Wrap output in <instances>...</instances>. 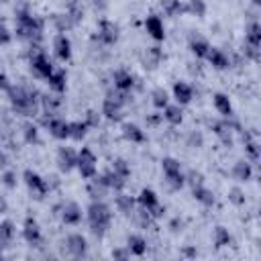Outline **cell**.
Returning a JSON list of instances; mask_svg holds the SVG:
<instances>
[{"instance_id": "ee69618b", "label": "cell", "mask_w": 261, "mask_h": 261, "mask_svg": "<svg viewBox=\"0 0 261 261\" xmlns=\"http://www.w3.org/2000/svg\"><path fill=\"white\" fill-rule=\"evenodd\" d=\"M226 196H228V202L234 204V206H245V202H247V196H245V192H243L239 186L230 188Z\"/></svg>"}, {"instance_id": "ac0fdd59", "label": "cell", "mask_w": 261, "mask_h": 261, "mask_svg": "<svg viewBox=\"0 0 261 261\" xmlns=\"http://www.w3.org/2000/svg\"><path fill=\"white\" fill-rule=\"evenodd\" d=\"M114 208H116L122 216L130 218V216L135 214V210H137V200H135L133 196L124 194V192H116V196H114Z\"/></svg>"}, {"instance_id": "6da1fadb", "label": "cell", "mask_w": 261, "mask_h": 261, "mask_svg": "<svg viewBox=\"0 0 261 261\" xmlns=\"http://www.w3.org/2000/svg\"><path fill=\"white\" fill-rule=\"evenodd\" d=\"M6 94H8L12 110L18 116H24V118L37 116V112L41 108V94L35 88H29V86H22V84H16V86L12 84Z\"/></svg>"}, {"instance_id": "d4e9b609", "label": "cell", "mask_w": 261, "mask_h": 261, "mask_svg": "<svg viewBox=\"0 0 261 261\" xmlns=\"http://www.w3.org/2000/svg\"><path fill=\"white\" fill-rule=\"evenodd\" d=\"M98 177L104 181V186H106L108 190H114V192H122V190H124V186H126V177L118 175L112 167H110V169H106L104 173H100Z\"/></svg>"}, {"instance_id": "91938a15", "label": "cell", "mask_w": 261, "mask_h": 261, "mask_svg": "<svg viewBox=\"0 0 261 261\" xmlns=\"http://www.w3.org/2000/svg\"><path fill=\"white\" fill-rule=\"evenodd\" d=\"M159 118H161V116H149V118H147V122H149V124H157V122H159Z\"/></svg>"}, {"instance_id": "60d3db41", "label": "cell", "mask_w": 261, "mask_h": 261, "mask_svg": "<svg viewBox=\"0 0 261 261\" xmlns=\"http://www.w3.org/2000/svg\"><path fill=\"white\" fill-rule=\"evenodd\" d=\"M86 135H88V124L84 120L69 122V139L71 141H82V139H86Z\"/></svg>"}, {"instance_id": "277c9868", "label": "cell", "mask_w": 261, "mask_h": 261, "mask_svg": "<svg viewBox=\"0 0 261 261\" xmlns=\"http://www.w3.org/2000/svg\"><path fill=\"white\" fill-rule=\"evenodd\" d=\"M130 102V92H122V90H110L106 94V98L102 100V110L100 114L110 120V122H118L122 118V110L124 106Z\"/></svg>"}, {"instance_id": "db71d44e", "label": "cell", "mask_w": 261, "mask_h": 261, "mask_svg": "<svg viewBox=\"0 0 261 261\" xmlns=\"http://www.w3.org/2000/svg\"><path fill=\"white\" fill-rule=\"evenodd\" d=\"M10 86H12V82L8 80V75L6 73H0V92H8Z\"/></svg>"}, {"instance_id": "3957f363", "label": "cell", "mask_w": 261, "mask_h": 261, "mask_svg": "<svg viewBox=\"0 0 261 261\" xmlns=\"http://www.w3.org/2000/svg\"><path fill=\"white\" fill-rule=\"evenodd\" d=\"M86 218H88L90 232L96 239H102L112 224V208L104 200H92L90 206L86 208Z\"/></svg>"}, {"instance_id": "ffe728a7", "label": "cell", "mask_w": 261, "mask_h": 261, "mask_svg": "<svg viewBox=\"0 0 261 261\" xmlns=\"http://www.w3.org/2000/svg\"><path fill=\"white\" fill-rule=\"evenodd\" d=\"M230 173L239 184H247V181L253 179V165H251L249 159H239V161H234Z\"/></svg>"}, {"instance_id": "5bb4252c", "label": "cell", "mask_w": 261, "mask_h": 261, "mask_svg": "<svg viewBox=\"0 0 261 261\" xmlns=\"http://www.w3.org/2000/svg\"><path fill=\"white\" fill-rule=\"evenodd\" d=\"M55 163H57V169L61 173H69L71 169H75L77 151H73L71 147H59L57 149V155H55Z\"/></svg>"}, {"instance_id": "e575fe53", "label": "cell", "mask_w": 261, "mask_h": 261, "mask_svg": "<svg viewBox=\"0 0 261 261\" xmlns=\"http://www.w3.org/2000/svg\"><path fill=\"white\" fill-rule=\"evenodd\" d=\"M163 59V51L159 47H147L143 53V65L147 69H155Z\"/></svg>"}, {"instance_id": "d590c367", "label": "cell", "mask_w": 261, "mask_h": 261, "mask_svg": "<svg viewBox=\"0 0 261 261\" xmlns=\"http://www.w3.org/2000/svg\"><path fill=\"white\" fill-rule=\"evenodd\" d=\"M59 106H61V94H41V108H43V112H47V114H57V110H59Z\"/></svg>"}, {"instance_id": "681fc988", "label": "cell", "mask_w": 261, "mask_h": 261, "mask_svg": "<svg viewBox=\"0 0 261 261\" xmlns=\"http://www.w3.org/2000/svg\"><path fill=\"white\" fill-rule=\"evenodd\" d=\"M2 184L6 186V188H16V173L12 171V169H4L2 171Z\"/></svg>"}, {"instance_id": "6125c7cd", "label": "cell", "mask_w": 261, "mask_h": 261, "mask_svg": "<svg viewBox=\"0 0 261 261\" xmlns=\"http://www.w3.org/2000/svg\"><path fill=\"white\" fill-rule=\"evenodd\" d=\"M251 4L253 6H261V0H251Z\"/></svg>"}, {"instance_id": "30bf717a", "label": "cell", "mask_w": 261, "mask_h": 261, "mask_svg": "<svg viewBox=\"0 0 261 261\" xmlns=\"http://www.w3.org/2000/svg\"><path fill=\"white\" fill-rule=\"evenodd\" d=\"M43 126L49 130V135L57 141H65L69 139V122L57 114H47L43 116Z\"/></svg>"}, {"instance_id": "7402d4cb", "label": "cell", "mask_w": 261, "mask_h": 261, "mask_svg": "<svg viewBox=\"0 0 261 261\" xmlns=\"http://www.w3.org/2000/svg\"><path fill=\"white\" fill-rule=\"evenodd\" d=\"M112 84H114L116 90L130 92L135 88V75L128 69H114L112 71Z\"/></svg>"}, {"instance_id": "484cf974", "label": "cell", "mask_w": 261, "mask_h": 261, "mask_svg": "<svg viewBox=\"0 0 261 261\" xmlns=\"http://www.w3.org/2000/svg\"><path fill=\"white\" fill-rule=\"evenodd\" d=\"M188 47H190V51H192L198 59H204V57H206V53H208V49H210V43H208L202 35L192 33V35L188 37Z\"/></svg>"}, {"instance_id": "1f68e13d", "label": "cell", "mask_w": 261, "mask_h": 261, "mask_svg": "<svg viewBox=\"0 0 261 261\" xmlns=\"http://www.w3.org/2000/svg\"><path fill=\"white\" fill-rule=\"evenodd\" d=\"M161 118H163L165 122H169L171 126H177V124L184 122V110H181L179 104H167V106L163 108Z\"/></svg>"}, {"instance_id": "7dc6e473", "label": "cell", "mask_w": 261, "mask_h": 261, "mask_svg": "<svg viewBox=\"0 0 261 261\" xmlns=\"http://www.w3.org/2000/svg\"><path fill=\"white\" fill-rule=\"evenodd\" d=\"M84 122L88 124V128H98V126H100V122H102V114H100L98 110H88V112H86Z\"/></svg>"}, {"instance_id": "bcb514c9", "label": "cell", "mask_w": 261, "mask_h": 261, "mask_svg": "<svg viewBox=\"0 0 261 261\" xmlns=\"http://www.w3.org/2000/svg\"><path fill=\"white\" fill-rule=\"evenodd\" d=\"M186 145L190 149H200L204 145V135L200 130H190L188 137H186Z\"/></svg>"}, {"instance_id": "2e32d148", "label": "cell", "mask_w": 261, "mask_h": 261, "mask_svg": "<svg viewBox=\"0 0 261 261\" xmlns=\"http://www.w3.org/2000/svg\"><path fill=\"white\" fill-rule=\"evenodd\" d=\"M22 239L29 243V245H39L43 241V234H41V226L37 222V218L33 216H27L22 220Z\"/></svg>"}, {"instance_id": "8fae6325", "label": "cell", "mask_w": 261, "mask_h": 261, "mask_svg": "<svg viewBox=\"0 0 261 261\" xmlns=\"http://www.w3.org/2000/svg\"><path fill=\"white\" fill-rule=\"evenodd\" d=\"M118 37H120V29H118L116 22H112V20H108V18H102V20L98 22L96 39H98L102 45L112 47V45L118 41Z\"/></svg>"}, {"instance_id": "4fadbf2b", "label": "cell", "mask_w": 261, "mask_h": 261, "mask_svg": "<svg viewBox=\"0 0 261 261\" xmlns=\"http://www.w3.org/2000/svg\"><path fill=\"white\" fill-rule=\"evenodd\" d=\"M55 210H59L57 214L61 216V220L65 222V224H80L82 222V216H84V212H82V206L75 202V200H67V202H63L61 206H57Z\"/></svg>"}, {"instance_id": "6f0895ef", "label": "cell", "mask_w": 261, "mask_h": 261, "mask_svg": "<svg viewBox=\"0 0 261 261\" xmlns=\"http://www.w3.org/2000/svg\"><path fill=\"white\" fill-rule=\"evenodd\" d=\"M8 167V155L4 151H0V171H4Z\"/></svg>"}, {"instance_id": "816d5d0a", "label": "cell", "mask_w": 261, "mask_h": 261, "mask_svg": "<svg viewBox=\"0 0 261 261\" xmlns=\"http://www.w3.org/2000/svg\"><path fill=\"white\" fill-rule=\"evenodd\" d=\"M12 41V33H10V29L4 24V22H0V45H8Z\"/></svg>"}, {"instance_id": "f6af8a7d", "label": "cell", "mask_w": 261, "mask_h": 261, "mask_svg": "<svg viewBox=\"0 0 261 261\" xmlns=\"http://www.w3.org/2000/svg\"><path fill=\"white\" fill-rule=\"evenodd\" d=\"M118 175H122V177H130V165H128V161L126 159H122V157H118V159H114L112 161V165H110Z\"/></svg>"}, {"instance_id": "83f0119b", "label": "cell", "mask_w": 261, "mask_h": 261, "mask_svg": "<svg viewBox=\"0 0 261 261\" xmlns=\"http://www.w3.org/2000/svg\"><path fill=\"white\" fill-rule=\"evenodd\" d=\"M241 133V139H243V143H245V153H247V159L251 161V163H257L259 161V143H257V139L251 135V133H247V130H239Z\"/></svg>"}, {"instance_id": "b9f144b4", "label": "cell", "mask_w": 261, "mask_h": 261, "mask_svg": "<svg viewBox=\"0 0 261 261\" xmlns=\"http://www.w3.org/2000/svg\"><path fill=\"white\" fill-rule=\"evenodd\" d=\"M130 218H135V220H137V224H139L141 228H151V226L155 224V218L151 216V212H147V210H145V208H141V206L135 210V214H133Z\"/></svg>"}, {"instance_id": "d6986e66", "label": "cell", "mask_w": 261, "mask_h": 261, "mask_svg": "<svg viewBox=\"0 0 261 261\" xmlns=\"http://www.w3.org/2000/svg\"><path fill=\"white\" fill-rule=\"evenodd\" d=\"M120 133H122V139L128 141V143H135V145H143V143H147V135H145V130H143L139 124H135V122H124L122 128H120Z\"/></svg>"}, {"instance_id": "c3c4849f", "label": "cell", "mask_w": 261, "mask_h": 261, "mask_svg": "<svg viewBox=\"0 0 261 261\" xmlns=\"http://www.w3.org/2000/svg\"><path fill=\"white\" fill-rule=\"evenodd\" d=\"M243 53H245V57L247 59H251V61H259L261 59V49L259 47H251V45H243Z\"/></svg>"}, {"instance_id": "44dd1931", "label": "cell", "mask_w": 261, "mask_h": 261, "mask_svg": "<svg viewBox=\"0 0 261 261\" xmlns=\"http://www.w3.org/2000/svg\"><path fill=\"white\" fill-rule=\"evenodd\" d=\"M145 31L151 39L155 41H163L165 39V27H163V20L157 16V14H149L145 18Z\"/></svg>"}, {"instance_id": "7bdbcfd3", "label": "cell", "mask_w": 261, "mask_h": 261, "mask_svg": "<svg viewBox=\"0 0 261 261\" xmlns=\"http://www.w3.org/2000/svg\"><path fill=\"white\" fill-rule=\"evenodd\" d=\"M186 14L204 18V14H206V2L204 0H188L186 2Z\"/></svg>"}, {"instance_id": "8992f818", "label": "cell", "mask_w": 261, "mask_h": 261, "mask_svg": "<svg viewBox=\"0 0 261 261\" xmlns=\"http://www.w3.org/2000/svg\"><path fill=\"white\" fill-rule=\"evenodd\" d=\"M35 51H31V57H29V67H31V73L39 80H47L51 75V71L55 69L53 61L49 59V55L39 47V45H33Z\"/></svg>"}, {"instance_id": "94428289", "label": "cell", "mask_w": 261, "mask_h": 261, "mask_svg": "<svg viewBox=\"0 0 261 261\" xmlns=\"http://www.w3.org/2000/svg\"><path fill=\"white\" fill-rule=\"evenodd\" d=\"M80 4V0H65V6H75Z\"/></svg>"}, {"instance_id": "11a10c76", "label": "cell", "mask_w": 261, "mask_h": 261, "mask_svg": "<svg viewBox=\"0 0 261 261\" xmlns=\"http://www.w3.org/2000/svg\"><path fill=\"white\" fill-rule=\"evenodd\" d=\"M10 245H12V241H10V239H8V237H6V234L0 230V253H2L4 249H8Z\"/></svg>"}, {"instance_id": "7c38bea8", "label": "cell", "mask_w": 261, "mask_h": 261, "mask_svg": "<svg viewBox=\"0 0 261 261\" xmlns=\"http://www.w3.org/2000/svg\"><path fill=\"white\" fill-rule=\"evenodd\" d=\"M65 251L73 259H82L88 255V241L82 232H71L65 237Z\"/></svg>"}, {"instance_id": "f5cc1de1", "label": "cell", "mask_w": 261, "mask_h": 261, "mask_svg": "<svg viewBox=\"0 0 261 261\" xmlns=\"http://www.w3.org/2000/svg\"><path fill=\"white\" fill-rule=\"evenodd\" d=\"M130 257V253H128V249L124 247H118V249H112V259H120V261H124V259H128Z\"/></svg>"}, {"instance_id": "603a6c76", "label": "cell", "mask_w": 261, "mask_h": 261, "mask_svg": "<svg viewBox=\"0 0 261 261\" xmlns=\"http://www.w3.org/2000/svg\"><path fill=\"white\" fill-rule=\"evenodd\" d=\"M171 92H173V98H175V102L179 104V106H186V104H190L192 102V98H194V88L188 84V82H173V88H171Z\"/></svg>"}, {"instance_id": "4316f807", "label": "cell", "mask_w": 261, "mask_h": 261, "mask_svg": "<svg viewBox=\"0 0 261 261\" xmlns=\"http://www.w3.org/2000/svg\"><path fill=\"white\" fill-rule=\"evenodd\" d=\"M192 196L196 202H200L202 206L206 208H212L216 204V198H214V192L210 188H206L204 184H198V186H192Z\"/></svg>"}, {"instance_id": "e0dca14e", "label": "cell", "mask_w": 261, "mask_h": 261, "mask_svg": "<svg viewBox=\"0 0 261 261\" xmlns=\"http://www.w3.org/2000/svg\"><path fill=\"white\" fill-rule=\"evenodd\" d=\"M204 59H206L214 69H218V71H224V69L230 67V57H228L222 49H218V47H210Z\"/></svg>"}, {"instance_id": "ab89813d", "label": "cell", "mask_w": 261, "mask_h": 261, "mask_svg": "<svg viewBox=\"0 0 261 261\" xmlns=\"http://www.w3.org/2000/svg\"><path fill=\"white\" fill-rule=\"evenodd\" d=\"M22 139H24V143H29V145H39V143H41L39 126L33 124V122H24V124H22Z\"/></svg>"}, {"instance_id": "cb8c5ba5", "label": "cell", "mask_w": 261, "mask_h": 261, "mask_svg": "<svg viewBox=\"0 0 261 261\" xmlns=\"http://www.w3.org/2000/svg\"><path fill=\"white\" fill-rule=\"evenodd\" d=\"M212 104L216 108V112L222 116V118H232L234 116V110H232V102L226 94L222 92H214L212 94Z\"/></svg>"}, {"instance_id": "ba28073f", "label": "cell", "mask_w": 261, "mask_h": 261, "mask_svg": "<svg viewBox=\"0 0 261 261\" xmlns=\"http://www.w3.org/2000/svg\"><path fill=\"white\" fill-rule=\"evenodd\" d=\"M98 157L94 155V151L90 147H82L77 151V163H75V169L80 171V175L84 179H90L98 173Z\"/></svg>"}, {"instance_id": "7a4b0ae2", "label": "cell", "mask_w": 261, "mask_h": 261, "mask_svg": "<svg viewBox=\"0 0 261 261\" xmlns=\"http://www.w3.org/2000/svg\"><path fill=\"white\" fill-rule=\"evenodd\" d=\"M14 20H16V37L20 41H29L31 45H39L43 39V29H45V20L31 14V10L27 6L18 8L14 12Z\"/></svg>"}, {"instance_id": "9a60e30c", "label": "cell", "mask_w": 261, "mask_h": 261, "mask_svg": "<svg viewBox=\"0 0 261 261\" xmlns=\"http://www.w3.org/2000/svg\"><path fill=\"white\" fill-rule=\"evenodd\" d=\"M53 53L59 61H69L71 59V39L65 33H57L53 37Z\"/></svg>"}, {"instance_id": "680465c9", "label": "cell", "mask_w": 261, "mask_h": 261, "mask_svg": "<svg viewBox=\"0 0 261 261\" xmlns=\"http://www.w3.org/2000/svg\"><path fill=\"white\" fill-rule=\"evenodd\" d=\"M8 212V202L4 196H0V214H6Z\"/></svg>"}, {"instance_id": "9c48e42d", "label": "cell", "mask_w": 261, "mask_h": 261, "mask_svg": "<svg viewBox=\"0 0 261 261\" xmlns=\"http://www.w3.org/2000/svg\"><path fill=\"white\" fill-rule=\"evenodd\" d=\"M137 206H141V208H145L147 212H151V216H153L155 220L161 218L163 212H165V206L159 204V196H157L155 190H151V188H143V190L139 192V196H137Z\"/></svg>"}, {"instance_id": "5b68a950", "label": "cell", "mask_w": 261, "mask_h": 261, "mask_svg": "<svg viewBox=\"0 0 261 261\" xmlns=\"http://www.w3.org/2000/svg\"><path fill=\"white\" fill-rule=\"evenodd\" d=\"M161 171L165 175V181H167L169 190L177 192V190H181L186 186V175H184L181 163L175 157H163L161 159Z\"/></svg>"}, {"instance_id": "f546056e", "label": "cell", "mask_w": 261, "mask_h": 261, "mask_svg": "<svg viewBox=\"0 0 261 261\" xmlns=\"http://www.w3.org/2000/svg\"><path fill=\"white\" fill-rule=\"evenodd\" d=\"M124 247H126L128 253L135 255V257H143V255L147 253V241H145L143 234H137V232H133V234L126 237V245H124Z\"/></svg>"}, {"instance_id": "f1b7e54d", "label": "cell", "mask_w": 261, "mask_h": 261, "mask_svg": "<svg viewBox=\"0 0 261 261\" xmlns=\"http://www.w3.org/2000/svg\"><path fill=\"white\" fill-rule=\"evenodd\" d=\"M47 84H49V88L55 92V94H63L65 92V88H67V73H65V69H53L51 71V75L45 80Z\"/></svg>"}, {"instance_id": "836d02e7", "label": "cell", "mask_w": 261, "mask_h": 261, "mask_svg": "<svg viewBox=\"0 0 261 261\" xmlns=\"http://www.w3.org/2000/svg\"><path fill=\"white\" fill-rule=\"evenodd\" d=\"M51 22H53V27H55L57 33H67V31H71V29L75 27V22H73V18L67 14V10L53 14V16H51Z\"/></svg>"}, {"instance_id": "8d00e7d4", "label": "cell", "mask_w": 261, "mask_h": 261, "mask_svg": "<svg viewBox=\"0 0 261 261\" xmlns=\"http://www.w3.org/2000/svg\"><path fill=\"white\" fill-rule=\"evenodd\" d=\"M212 243H214V247H216V249L228 247V245L232 243V234L228 232V228H226V226L218 224V226L214 228V232H212Z\"/></svg>"}, {"instance_id": "9f6ffc18", "label": "cell", "mask_w": 261, "mask_h": 261, "mask_svg": "<svg viewBox=\"0 0 261 261\" xmlns=\"http://www.w3.org/2000/svg\"><path fill=\"white\" fill-rule=\"evenodd\" d=\"M92 6H94V10L104 12V10H106V6H108V2H106V0H92Z\"/></svg>"}, {"instance_id": "74e56055", "label": "cell", "mask_w": 261, "mask_h": 261, "mask_svg": "<svg viewBox=\"0 0 261 261\" xmlns=\"http://www.w3.org/2000/svg\"><path fill=\"white\" fill-rule=\"evenodd\" d=\"M163 12L167 16H177V14H186V4L179 0H159Z\"/></svg>"}, {"instance_id": "4dcf8cb0", "label": "cell", "mask_w": 261, "mask_h": 261, "mask_svg": "<svg viewBox=\"0 0 261 261\" xmlns=\"http://www.w3.org/2000/svg\"><path fill=\"white\" fill-rule=\"evenodd\" d=\"M86 192H88V196H90L92 200H104V198H106V194H108V188L104 186V181H102V179L98 177V173H96L94 177H90V179H88Z\"/></svg>"}, {"instance_id": "d6a6232c", "label": "cell", "mask_w": 261, "mask_h": 261, "mask_svg": "<svg viewBox=\"0 0 261 261\" xmlns=\"http://www.w3.org/2000/svg\"><path fill=\"white\" fill-rule=\"evenodd\" d=\"M245 43L251 47H259L261 49V24L259 20H251L245 29Z\"/></svg>"}, {"instance_id": "f907efd6", "label": "cell", "mask_w": 261, "mask_h": 261, "mask_svg": "<svg viewBox=\"0 0 261 261\" xmlns=\"http://www.w3.org/2000/svg\"><path fill=\"white\" fill-rule=\"evenodd\" d=\"M186 175V184H190V186H198V184H204V175L200 173V171H194V169H190L188 173H184Z\"/></svg>"}, {"instance_id": "f35d334b", "label": "cell", "mask_w": 261, "mask_h": 261, "mask_svg": "<svg viewBox=\"0 0 261 261\" xmlns=\"http://www.w3.org/2000/svg\"><path fill=\"white\" fill-rule=\"evenodd\" d=\"M151 104L159 110H163L167 104H169V94L165 88H153L151 90Z\"/></svg>"}, {"instance_id": "52a82bcc", "label": "cell", "mask_w": 261, "mask_h": 261, "mask_svg": "<svg viewBox=\"0 0 261 261\" xmlns=\"http://www.w3.org/2000/svg\"><path fill=\"white\" fill-rule=\"evenodd\" d=\"M22 181H24V186L29 188V192L35 200H45V196L51 192L47 179L43 175H39L35 169H24L22 171Z\"/></svg>"}]
</instances>
